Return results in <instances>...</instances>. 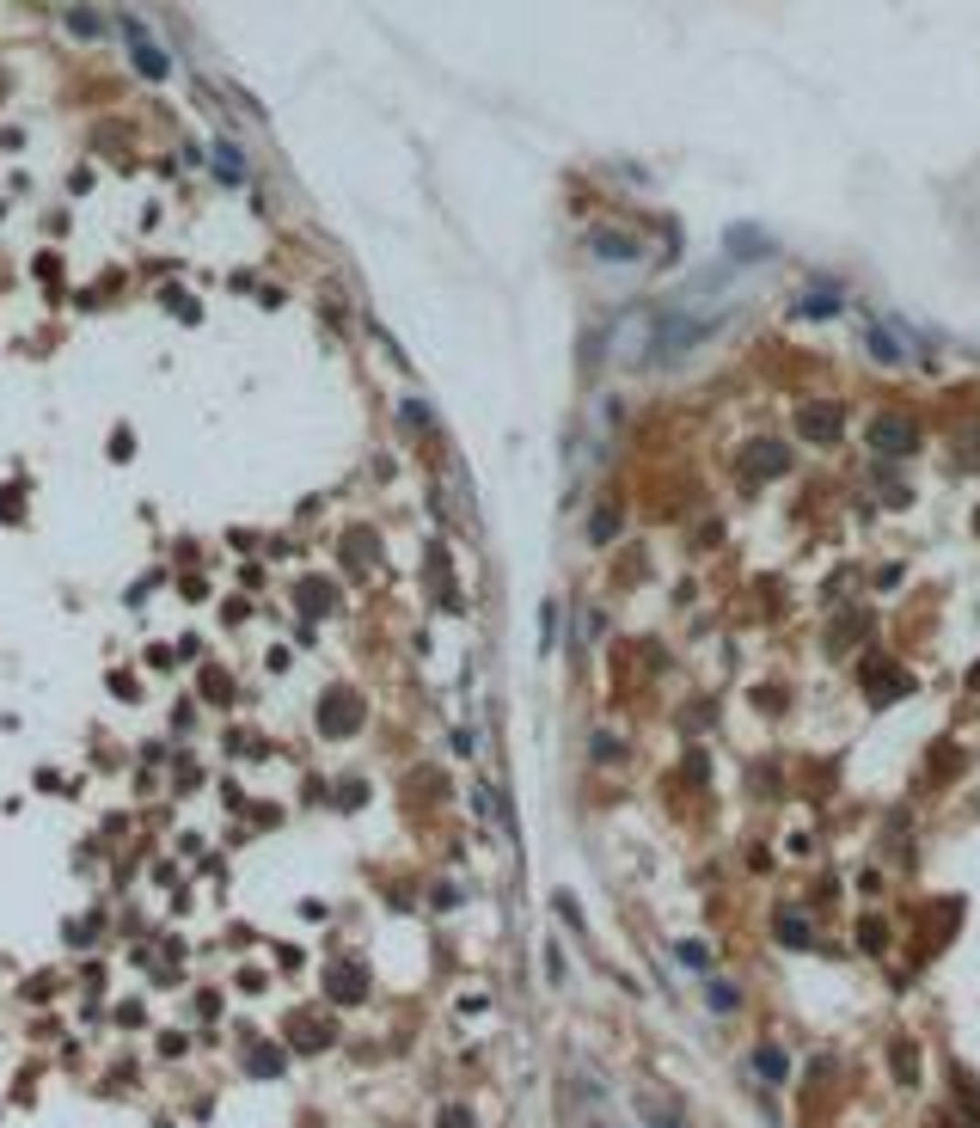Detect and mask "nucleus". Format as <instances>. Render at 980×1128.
Masks as SVG:
<instances>
[{
  "mask_svg": "<svg viewBox=\"0 0 980 1128\" xmlns=\"http://www.w3.org/2000/svg\"><path fill=\"white\" fill-rule=\"evenodd\" d=\"M129 56H135V68H142L147 81H165V74H172V56H165V49H154V43H147V31L135 19H129Z\"/></svg>",
  "mask_w": 980,
  "mask_h": 1128,
  "instance_id": "nucleus-1",
  "label": "nucleus"
},
{
  "mask_svg": "<svg viewBox=\"0 0 980 1128\" xmlns=\"http://www.w3.org/2000/svg\"><path fill=\"white\" fill-rule=\"evenodd\" d=\"M644 1116H650V1128H687L680 1110H668V1104H644Z\"/></svg>",
  "mask_w": 980,
  "mask_h": 1128,
  "instance_id": "nucleus-11",
  "label": "nucleus"
},
{
  "mask_svg": "<svg viewBox=\"0 0 980 1128\" xmlns=\"http://www.w3.org/2000/svg\"><path fill=\"white\" fill-rule=\"evenodd\" d=\"M680 963H687V969H705V963H711V951H705L698 939H687V944H680Z\"/></svg>",
  "mask_w": 980,
  "mask_h": 1128,
  "instance_id": "nucleus-12",
  "label": "nucleus"
},
{
  "mask_svg": "<svg viewBox=\"0 0 980 1128\" xmlns=\"http://www.w3.org/2000/svg\"><path fill=\"white\" fill-rule=\"evenodd\" d=\"M442 1128H472V1123H466V1110H448V1116H442Z\"/></svg>",
  "mask_w": 980,
  "mask_h": 1128,
  "instance_id": "nucleus-14",
  "label": "nucleus"
},
{
  "mask_svg": "<svg viewBox=\"0 0 980 1128\" xmlns=\"http://www.w3.org/2000/svg\"><path fill=\"white\" fill-rule=\"evenodd\" d=\"M870 448H877V454H907V448H913V424H900V417L870 424Z\"/></svg>",
  "mask_w": 980,
  "mask_h": 1128,
  "instance_id": "nucleus-2",
  "label": "nucleus"
},
{
  "mask_svg": "<svg viewBox=\"0 0 980 1128\" xmlns=\"http://www.w3.org/2000/svg\"><path fill=\"white\" fill-rule=\"evenodd\" d=\"M215 166H221V178H227V185H240V178H245L240 154H233V147H227V142H215Z\"/></svg>",
  "mask_w": 980,
  "mask_h": 1128,
  "instance_id": "nucleus-10",
  "label": "nucleus"
},
{
  "mask_svg": "<svg viewBox=\"0 0 980 1128\" xmlns=\"http://www.w3.org/2000/svg\"><path fill=\"white\" fill-rule=\"evenodd\" d=\"M331 994L337 1000H362V969H331Z\"/></svg>",
  "mask_w": 980,
  "mask_h": 1128,
  "instance_id": "nucleus-7",
  "label": "nucleus"
},
{
  "mask_svg": "<svg viewBox=\"0 0 980 1128\" xmlns=\"http://www.w3.org/2000/svg\"><path fill=\"white\" fill-rule=\"evenodd\" d=\"M796 313H803V319H815V313H834V288H827V295H809V301H803Z\"/></svg>",
  "mask_w": 980,
  "mask_h": 1128,
  "instance_id": "nucleus-13",
  "label": "nucleus"
},
{
  "mask_svg": "<svg viewBox=\"0 0 980 1128\" xmlns=\"http://www.w3.org/2000/svg\"><path fill=\"white\" fill-rule=\"evenodd\" d=\"M803 435H809V442H834V435H839V411L834 405L803 411Z\"/></svg>",
  "mask_w": 980,
  "mask_h": 1128,
  "instance_id": "nucleus-4",
  "label": "nucleus"
},
{
  "mask_svg": "<svg viewBox=\"0 0 980 1128\" xmlns=\"http://www.w3.org/2000/svg\"><path fill=\"white\" fill-rule=\"evenodd\" d=\"M748 460H754L748 472H766V478H778V472H784V448H754Z\"/></svg>",
  "mask_w": 980,
  "mask_h": 1128,
  "instance_id": "nucleus-9",
  "label": "nucleus"
},
{
  "mask_svg": "<svg viewBox=\"0 0 980 1128\" xmlns=\"http://www.w3.org/2000/svg\"><path fill=\"white\" fill-rule=\"evenodd\" d=\"M864 344H870V356H877V362H889V369H895L900 356H907V349L889 338V326H882V319H870V326H864Z\"/></svg>",
  "mask_w": 980,
  "mask_h": 1128,
  "instance_id": "nucleus-3",
  "label": "nucleus"
},
{
  "mask_svg": "<svg viewBox=\"0 0 980 1128\" xmlns=\"http://www.w3.org/2000/svg\"><path fill=\"white\" fill-rule=\"evenodd\" d=\"M778 939L796 944V951H809V944H815V926L803 920V914H778Z\"/></svg>",
  "mask_w": 980,
  "mask_h": 1128,
  "instance_id": "nucleus-6",
  "label": "nucleus"
},
{
  "mask_svg": "<svg viewBox=\"0 0 980 1128\" xmlns=\"http://www.w3.org/2000/svg\"><path fill=\"white\" fill-rule=\"evenodd\" d=\"M711 1012H723V1018L741 1012V987H735V982H711Z\"/></svg>",
  "mask_w": 980,
  "mask_h": 1128,
  "instance_id": "nucleus-8",
  "label": "nucleus"
},
{
  "mask_svg": "<svg viewBox=\"0 0 980 1128\" xmlns=\"http://www.w3.org/2000/svg\"><path fill=\"white\" fill-rule=\"evenodd\" d=\"M594 1128H601V1123H594Z\"/></svg>",
  "mask_w": 980,
  "mask_h": 1128,
  "instance_id": "nucleus-15",
  "label": "nucleus"
},
{
  "mask_svg": "<svg viewBox=\"0 0 980 1128\" xmlns=\"http://www.w3.org/2000/svg\"><path fill=\"white\" fill-rule=\"evenodd\" d=\"M754 1073L766 1080V1086H778L784 1073H791V1061H784V1048H772V1043H760L754 1048Z\"/></svg>",
  "mask_w": 980,
  "mask_h": 1128,
  "instance_id": "nucleus-5",
  "label": "nucleus"
}]
</instances>
